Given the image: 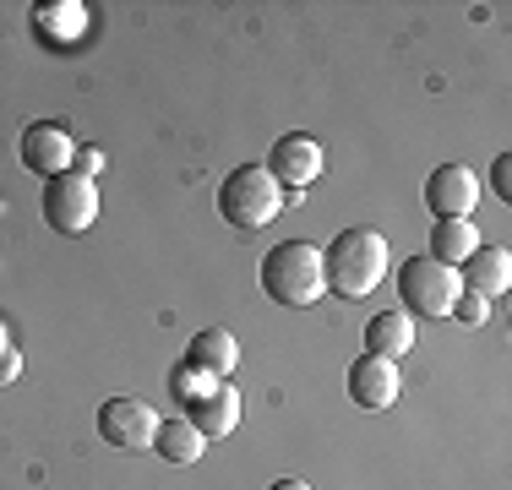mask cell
<instances>
[{
	"mask_svg": "<svg viewBox=\"0 0 512 490\" xmlns=\"http://www.w3.org/2000/svg\"><path fill=\"white\" fill-rule=\"evenodd\" d=\"M17 376H22V354H17V349H6V354H0V387H11Z\"/></svg>",
	"mask_w": 512,
	"mask_h": 490,
	"instance_id": "ffe728a7",
	"label": "cell"
},
{
	"mask_svg": "<svg viewBox=\"0 0 512 490\" xmlns=\"http://www.w3.org/2000/svg\"><path fill=\"white\" fill-rule=\"evenodd\" d=\"M458 273L442 262H431V256H409L404 267H398V311L404 316H447L458 300Z\"/></svg>",
	"mask_w": 512,
	"mask_h": 490,
	"instance_id": "277c9868",
	"label": "cell"
},
{
	"mask_svg": "<svg viewBox=\"0 0 512 490\" xmlns=\"http://www.w3.org/2000/svg\"><path fill=\"white\" fill-rule=\"evenodd\" d=\"M11 349V333H6V316H0V354Z\"/></svg>",
	"mask_w": 512,
	"mask_h": 490,
	"instance_id": "7402d4cb",
	"label": "cell"
},
{
	"mask_svg": "<svg viewBox=\"0 0 512 490\" xmlns=\"http://www.w3.org/2000/svg\"><path fill=\"white\" fill-rule=\"evenodd\" d=\"M458 284L474 289V294H485V300L507 294V284H512V251H507V245H474L469 262L458 267Z\"/></svg>",
	"mask_w": 512,
	"mask_h": 490,
	"instance_id": "4fadbf2b",
	"label": "cell"
},
{
	"mask_svg": "<svg viewBox=\"0 0 512 490\" xmlns=\"http://www.w3.org/2000/svg\"><path fill=\"white\" fill-rule=\"evenodd\" d=\"M491 196H502V202H512V158H507V153L491 164Z\"/></svg>",
	"mask_w": 512,
	"mask_h": 490,
	"instance_id": "ac0fdd59",
	"label": "cell"
},
{
	"mask_svg": "<svg viewBox=\"0 0 512 490\" xmlns=\"http://www.w3.org/2000/svg\"><path fill=\"white\" fill-rule=\"evenodd\" d=\"M387 273H393V256H387L382 229H338L333 245L322 251V284L338 300H365Z\"/></svg>",
	"mask_w": 512,
	"mask_h": 490,
	"instance_id": "6da1fadb",
	"label": "cell"
},
{
	"mask_svg": "<svg viewBox=\"0 0 512 490\" xmlns=\"http://www.w3.org/2000/svg\"><path fill=\"white\" fill-rule=\"evenodd\" d=\"M153 452H158L164 463H175V469H186V463H197L202 452H207V441H202V431L186 420V414H175V420H158Z\"/></svg>",
	"mask_w": 512,
	"mask_h": 490,
	"instance_id": "9a60e30c",
	"label": "cell"
},
{
	"mask_svg": "<svg viewBox=\"0 0 512 490\" xmlns=\"http://www.w3.org/2000/svg\"><path fill=\"white\" fill-rule=\"evenodd\" d=\"M71 169H77V175H99V169H104V153H99V147H77V158H71Z\"/></svg>",
	"mask_w": 512,
	"mask_h": 490,
	"instance_id": "d6986e66",
	"label": "cell"
},
{
	"mask_svg": "<svg viewBox=\"0 0 512 490\" xmlns=\"http://www.w3.org/2000/svg\"><path fill=\"white\" fill-rule=\"evenodd\" d=\"M349 403H360V409H393L398 392H404V376H398L393 360H376V354H360V360H349Z\"/></svg>",
	"mask_w": 512,
	"mask_h": 490,
	"instance_id": "30bf717a",
	"label": "cell"
},
{
	"mask_svg": "<svg viewBox=\"0 0 512 490\" xmlns=\"http://www.w3.org/2000/svg\"><path fill=\"white\" fill-rule=\"evenodd\" d=\"M453 316L458 327H485L491 322V300H485V294H474V289H458V300H453Z\"/></svg>",
	"mask_w": 512,
	"mask_h": 490,
	"instance_id": "e0dca14e",
	"label": "cell"
},
{
	"mask_svg": "<svg viewBox=\"0 0 512 490\" xmlns=\"http://www.w3.org/2000/svg\"><path fill=\"white\" fill-rule=\"evenodd\" d=\"M474 245H480V229H474L469 218H436V229H431V251H425V256L458 273V267L469 262Z\"/></svg>",
	"mask_w": 512,
	"mask_h": 490,
	"instance_id": "2e32d148",
	"label": "cell"
},
{
	"mask_svg": "<svg viewBox=\"0 0 512 490\" xmlns=\"http://www.w3.org/2000/svg\"><path fill=\"white\" fill-rule=\"evenodd\" d=\"M153 431H158V414L148 409L142 398H104L99 403V436H104V447H115V452H148L153 447Z\"/></svg>",
	"mask_w": 512,
	"mask_h": 490,
	"instance_id": "52a82bcc",
	"label": "cell"
},
{
	"mask_svg": "<svg viewBox=\"0 0 512 490\" xmlns=\"http://www.w3.org/2000/svg\"><path fill=\"white\" fill-rule=\"evenodd\" d=\"M186 420L202 431V441L235 436V425H240V392H235V382H207L197 398L186 403Z\"/></svg>",
	"mask_w": 512,
	"mask_h": 490,
	"instance_id": "8fae6325",
	"label": "cell"
},
{
	"mask_svg": "<svg viewBox=\"0 0 512 490\" xmlns=\"http://www.w3.org/2000/svg\"><path fill=\"white\" fill-rule=\"evenodd\" d=\"M267 175H273L278 191H306L322 180V142L311 137V131H284V137L273 142V153H267Z\"/></svg>",
	"mask_w": 512,
	"mask_h": 490,
	"instance_id": "8992f818",
	"label": "cell"
},
{
	"mask_svg": "<svg viewBox=\"0 0 512 490\" xmlns=\"http://www.w3.org/2000/svg\"><path fill=\"white\" fill-rule=\"evenodd\" d=\"M267 490H311V485H306V480H273Z\"/></svg>",
	"mask_w": 512,
	"mask_h": 490,
	"instance_id": "44dd1931",
	"label": "cell"
},
{
	"mask_svg": "<svg viewBox=\"0 0 512 490\" xmlns=\"http://www.w3.org/2000/svg\"><path fill=\"white\" fill-rule=\"evenodd\" d=\"M409 349H414V316H404V311H376L371 322H365V354L398 365Z\"/></svg>",
	"mask_w": 512,
	"mask_h": 490,
	"instance_id": "5bb4252c",
	"label": "cell"
},
{
	"mask_svg": "<svg viewBox=\"0 0 512 490\" xmlns=\"http://www.w3.org/2000/svg\"><path fill=\"white\" fill-rule=\"evenodd\" d=\"M93 218H99V186L88 175L66 169V175L44 180V224L55 235H88Z\"/></svg>",
	"mask_w": 512,
	"mask_h": 490,
	"instance_id": "5b68a950",
	"label": "cell"
},
{
	"mask_svg": "<svg viewBox=\"0 0 512 490\" xmlns=\"http://www.w3.org/2000/svg\"><path fill=\"white\" fill-rule=\"evenodd\" d=\"M262 294L289 311H306L327 294L322 284V251L311 240H278L273 251L262 256Z\"/></svg>",
	"mask_w": 512,
	"mask_h": 490,
	"instance_id": "7a4b0ae2",
	"label": "cell"
},
{
	"mask_svg": "<svg viewBox=\"0 0 512 490\" xmlns=\"http://www.w3.org/2000/svg\"><path fill=\"white\" fill-rule=\"evenodd\" d=\"M284 202L289 196L273 186V175H267L262 164H240L218 180V218H224L229 229H267L284 213Z\"/></svg>",
	"mask_w": 512,
	"mask_h": 490,
	"instance_id": "3957f363",
	"label": "cell"
},
{
	"mask_svg": "<svg viewBox=\"0 0 512 490\" xmlns=\"http://www.w3.org/2000/svg\"><path fill=\"white\" fill-rule=\"evenodd\" d=\"M17 158H22L28 175L55 180V175H66V169H71L77 142H71V131L60 126V120H33V126L22 131V142H17Z\"/></svg>",
	"mask_w": 512,
	"mask_h": 490,
	"instance_id": "ba28073f",
	"label": "cell"
},
{
	"mask_svg": "<svg viewBox=\"0 0 512 490\" xmlns=\"http://www.w3.org/2000/svg\"><path fill=\"white\" fill-rule=\"evenodd\" d=\"M425 207L431 218H469L480 207V175L463 164H436L425 180Z\"/></svg>",
	"mask_w": 512,
	"mask_h": 490,
	"instance_id": "9c48e42d",
	"label": "cell"
},
{
	"mask_svg": "<svg viewBox=\"0 0 512 490\" xmlns=\"http://www.w3.org/2000/svg\"><path fill=\"white\" fill-rule=\"evenodd\" d=\"M180 365H191L202 382H229L235 365H240V338L229 333V327H202V333L186 343V360Z\"/></svg>",
	"mask_w": 512,
	"mask_h": 490,
	"instance_id": "7c38bea8",
	"label": "cell"
}]
</instances>
